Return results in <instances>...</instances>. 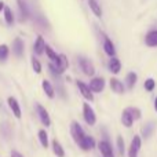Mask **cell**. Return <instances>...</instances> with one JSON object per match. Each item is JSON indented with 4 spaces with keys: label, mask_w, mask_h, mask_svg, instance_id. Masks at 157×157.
<instances>
[{
    "label": "cell",
    "mask_w": 157,
    "mask_h": 157,
    "mask_svg": "<svg viewBox=\"0 0 157 157\" xmlns=\"http://www.w3.org/2000/svg\"><path fill=\"white\" fill-rule=\"evenodd\" d=\"M128 109H130V112H131V114H132L134 120L141 119V112H139L138 108H128Z\"/></svg>",
    "instance_id": "30"
},
{
    "label": "cell",
    "mask_w": 157,
    "mask_h": 157,
    "mask_svg": "<svg viewBox=\"0 0 157 157\" xmlns=\"http://www.w3.org/2000/svg\"><path fill=\"white\" fill-rule=\"evenodd\" d=\"M44 51H46L47 57H48L50 59H51V62H52V63H57V62H58V55H57V52H55L54 50L51 48V47L47 46V44H46V50H44Z\"/></svg>",
    "instance_id": "23"
},
{
    "label": "cell",
    "mask_w": 157,
    "mask_h": 157,
    "mask_svg": "<svg viewBox=\"0 0 157 157\" xmlns=\"http://www.w3.org/2000/svg\"><path fill=\"white\" fill-rule=\"evenodd\" d=\"M156 87V81L153 80V78H147L146 81H145V88L147 90V91H153Z\"/></svg>",
    "instance_id": "27"
},
{
    "label": "cell",
    "mask_w": 157,
    "mask_h": 157,
    "mask_svg": "<svg viewBox=\"0 0 157 157\" xmlns=\"http://www.w3.org/2000/svg\"><path fill=\"white\" fill-rule=\"evenodd\" d=\"M103 50L105 52L109 55V57H113L116 54V50H114V46L112 43V40L109 37H105V41H103Z\"/></svg>",
    "instance_id": "16"
},
{
    "label": "cell",
    "mask_w": 157,
    "mask_h": 157,
    "mask_svg": "<svg viewBox=\"0 0 157 157\" xmlns=\"http://www.w3.org/2000/svg\"><path fill=\"white\" fill-rule=\"evenodd\" d=\"M7 103H8V106H10V109L13 110L14 116H15L17 119H19V117H21V108H19L18 101H17L15 98L10 97V98L7 99Z\"/></svg>",
    "instance_id": "10"
},
{
    "label": "cell",
    "mask_w": 157,
    "mask_h": 157,
    "mask_svg": "<svg viewBox=\"0 0 157 157\" xmlns=\"http://www.w3.org/2000/svg\"><path fill=\"white\" fill-rule=\"evenodd\" d=\"M32 66H33V71H35L36 73H40V72H41V65H40V62H39V61L36 59L35 57L32 58Z\"/></svg>",
    "instance_id": "28"
},
{
    "label": "cell",
    "mask_w": 157,
    "mask_h": 157,
    "mask_svg": "<svg viewBox=\"0 0 157 157\" xmlns=\"http://www.w3.org/2000/svg\"><path fill=\"white\" fill-rule=\"evenodd\" d=\"M11 157H24V156L19 152H17V150H13V152H11Z\"/></svg>",
    "instance_id": "33"
},
{
    "label": "cell",
    "mask_w": 157,
    "mask_h": 157,
    "mask_svg": "<svg viewBox=\"0 0 157 157\" xmlns=\"http://www.w3.org/2000/svg\"><path fill=\"white\" fill-rule=\"evenodd\" d=\"M98 149H99L101 155L103 157H114L113 156V149H112V145L108 141H101L98 144Z\"/></svg>",
    "instance_id": "7"
},
{
    "label": "cell",
    "mask_w": 157,
    "mask_h": 157,
    "mask_svg": "<svg viewBox=\"0 0 157 157\" xmlns=\"http://www.w3.org/2000/svg\"><path fill=\"white\" fill-rule=\"evenodd\" d=\"M109 69H110L112 73H119L120 71H121V63H120V61L117 59V58H112L110 62H109Z\"/></svg>",
    "instance_id": "19"
},
{
    "label": "cell",
    "mask_w": 157,
    "mask_h": 157,
    "mask_svg": "<svg viewBox=\"0 0 157 157\" xmlns=\"http://www.w3.org/2000/svg\"><path fill=\"white\" fill-rule=\"evenodd\" d=\"M150 132H152V124H147L146 127H144V130H142V134H144L145 138H147V136L150 135Z\"/></svg>",
    "instance_id": "32"
},
{
    "label": "cell",
    "mask_w": 157,
    "mask_h": 157,
    "mask_svg": "<svg viewBox=\"0 0 157 157\" xmlns=\"http://www.w3.org/2000/svg\"><path fill=\"white\" fill-rule=\"evenodd\" d=\"M52 152H54V155L57 157H63L65 156V150H63V147L61 146V144L57 141V139L52 141Z\"/></svg>",
    "instance_id": "20"
},
{
    "label": "cell",
    "mask_w": 157,
    "mask_h": 157,
    "mask_svg": "<svg viewBox=\"0 0 157 157\" xmlns=\"http://www.w3.org/2000/svg\"><path fill=\"white\" fill-rule=\"evenodd\" d=\"M77 86H78V90H80L81 95H83L87 101L92 102V101H94V95H92V91L90 90V87L87 86L86 83H83V81H77Z\"/></svg>",
    "instance_id": "9"
},
{
    "label": "cell",
    "mask_w": 157,
    "mask_h": 157,
    "mask_svg": "<svg viewBox=\"0 0 157 157\" xmlns=\"http://www.w3.org/2000/svg\"><path fill=\"white\" fill-rule=\"evenodd\" d=\"M36 108H37V113H39V117H40V121L43 123L46 127H50V124H51V119H50L48 112H47L40 103H37Z\"/></svg>",
    "instance_id": "8"
},
{
    "label": "cell",
    "mask_w": 157,
    "mask_h": 157,
    "mask_svg": "<svg viewBox=\"0 0 157 157\" xmlns=\"http://www.w3.org/2000/svg\"><path fill=\"white\" fill-rule=\"evenodd\" d=\"M8 52H10L8 47L6 46V44H2V46H0V61H2V62L8 58Z\"/></svg>",
    "instance_id": "26"
},
{
    "label": "cell",
    "mask_w": 157,
    "mask_h": 157,
    "mask_svg": "<svg viewBox=\"0 0 157 157\" xmlns=\"http://www.w3.org/2000/svg\"><path fill=\"white\" fill-rule=\"evenodd\" d=\"M117 149H119L120 155L124 153V139H123V136H117Z\"/></svg>",
    "instance_id": "29"
},
{
    "label": "cell",
    "mask_w": 157,
    "mask_h": 157,
    "mask_svg": "<svg viewBox=\"0 0 157 157\" xmlns=\"http://www.w3.org/2000/svg\"><path fill=\"white\" fill-rule=\"evenodd\" d=\"M78 65H80L81 71H83L86 75H88V76H92V75L95 73L94 65H92L91 61L87 59V58H84V57H80V58H78Z\"/></svg>",
    "instance_id": "5"
},
{
    "label": "cell",
    "mask_w": 157,
    "mask_h": 157,
    "mask_svg": "<svg viewBox=\"0 0 157 157\" xmlns=\"http://www.w3.org/2000/svg\"><path fill=\"white\" fill-rule=\"evenodd\" d=\"M33 48H35V54H37V55H41L44 52V50H46V41H44L43 36H40V35L37 36Z\"/></svg>",
    "instance_id": "12"
},
{
    "label": "cell",
    "mask_w": 157,
    "mask_h": 157,
    "mask_svg": "<svg viewBox=\"0 0 157 157\" xmlns=\"http://www.w3.org/2000/svg\"><path fill=\"white\" fill-rule=\"evenodd\" d=\"M4 19H6V22H7V25L14 24V15H13V11H11L10 7H4Z\"/></svg>",
    "instance_id": "25"
},
{
    "label": "cell",
    "mask_w": 157,
    "mask_h": 157,
    "mask_svg": "<svg viewBox=\"0 0 157 157\" xmlns=\"http://www.w3.org/2000/svg\"><path fill=\"white\" fill-rule=\"evenodd\" d=\"M78 146H80L83 150H91V149H94V147H95V141H94V138H92V136L86 135L83 138V141L78 144Z\"/></svg>",
    "instance_id": "11"
},
{
    "label": "cell",
    "mask_w": 157,
    "mask_h": 157,
    "mask_svg": "<svg viewBox=\"0 0 157 157\" xmlns=\"http://www.w3.org/2000/svg\"><path fill=\"white\" fill-rule=\"evenodd\" d=\"M18 3H19V7H21V15H22V18H25L28 15L26 6H25V3H22V0H18Z\"/></svg>",
    "instance_id": "31"
},
{
    "label": "cell",
    "mask_w": 157,
    "mask_h": 157,
    "mask_svg": "<svg viewBox=\"0 0 157 157\" xmlns=\"http://www.w3.org/2000/svg\"><path fill=\"white\" fill-rule=\"evenodd\" d=\"M83 116L88 125H94L95 121H97V116H95L94 110H92V108L88 103H83Z\"/></svg>",
    "instance_id": "3"
},
{
    "label": "cell",
    "mask_w": 157,
    "mask_h": 157,
    "mask_svg": "<svg viewBox=\"0 0 157 157\" xmlns=\"http://www.w3.org/2000/svg\"><path fill=\"white\" fill-rule=\"evenodd\" d=\"M68 66H69L68 57H66V55H63V54H61V55H58V62L57 63L50 62L48 68H50V71L52 72V75H54V76H59L61 73H63V72L68 69Z\"/></svg>",
    "instance_id": "1"
},
{
    "label": "cell",
    "mask_w": 157,
    "mask_h": 157,
    "mask_svg": "<svg viewBox=\"0 0 157 157\" xmlns=\"http://www.w3.org/2000/svg\"><path fill=\"white\" fill-rule=\"evenodd\" d=\"M88 6H90L92 13L95 14V17H98V18L102 17V8H101L99 3H98L97 0H88Z\"/></svg>",
    "instance_id": "17"
},
{
    "label": "cell",
    "mask_w": 157,
    "mask_h": 157,
    "mask_svg": "<svg viewBox=\"0 0 157 157\" xmlns=\"http://www.w3.org/2000/svg\"><path fill=\"white\" fill-rule=\"evenodd\" d=\"M4 7H6V6H4V3H3V2H0V11H2V10H4Z\"/></svg>",
    "instance_id": "34"
},
{
    "label": "cell",
    "mask_w": 157,
    "mask_h": 157,
    "mask_svg": "<svg viewBox=\"0 0 157 157\" xmlns=\"http://www.w3.org/2000/svg\"><path fill=\"white\" fill-rule=\"evenodd\" d=\"M90 90L92 92H101L105 88V80L102 77H94L91 81H90Z\"/></svg>",
    "instance_id": "6"
},
{
    "label": "cell",
    "mask_w": 157,
    "mask_h": 157,
    "mask_svg": "<svg viewBox=\"0 0 157 157\" xmlns=\"http://www.w3.org/2000/svg\"><path fill=\"white\" fill-rule=\"evenodd\" d=\"M145 43L149 47H157V30L147 32L146 37H145Z\"/></svg>",
    "instance_id": "13"
},
{
    "label": "cell",
    "mask_w": 157,
    "mask_h": 157,
    "mask_svg": "<svg viewBox=\"0 0 157 157\" xmlns=\"http://www.w3.org/2000/svg\"><path fill=\"white\" fill-rule=\"evenodd\" d=\"M155 109H156V112H157V98H156V101H155Z\"/></svg>",
    "instance_id": "35"
},
{
    "label": "cell",
    "mask_w": 157,
    "mask_h": 157,
    "mask_svg": "<svg viewBox=\"0 0 157 157\" xmlns=\"http://www.w3.org/2000/svg\"><path fill=\"white\" fill-rule=\"evenodd\" d=\"M13 50H14V52H15L17 57H21L22 52H24V41H22L19 37H17L15 40H14V43H13Z\"/></svg>",
    "instance_id": "18"
},
{
    "label": "cell",
    "mask_w": 157,
    "mask_h": 157,
    "mask_svg": "<svg viewBox=\"0 0 157 157\" xmlns=\"http://www.w3.org/2000/svg\"><path fill=\"white\" fill-rule=\"evenodd\" d=\"M141 146H142L141 136L135 135L134 136V139L131 141L130 149H128V157H138V152L141 150Z\"/></svg>",
    "instance_id": "4"
},
{
    "label": "cell",
    "mask_w": 157,
    "mask_h": 157,
    "mask_svg": "<svg viewBox=\"0 0 157 157\" xmlns=\"http://www.w3.org/2000/svg\"><path fill=\"white\" fill-rule=\"evenodd\" d=\"M41 86H43V90H44V92L47 94V97H48V98H54V95H55L54 87L51 86V83H50V81L44 80L43 83H41Z\"/></svg>",
    "instance_id": "21"
},
{
    "label": "cell",
    "mask_w": 157,
    "mask_h": 157,
    "mask_svg": "<svg viewBox=\"0 0 157 157\" xmlns=\"http://www.w3.org/2000/svg\"><path fill=\"white\" fill-rule=\"evenodd\" d=\"M39 141H40V144H41L43 147L48 146V135H47V132L44 130L39 131Z\"/></svg>",
    "instance_id": "24"
},
{
    "label": "cell",
    "mask_w": 157,
    "mask_h": 157,
    "mask_svg": "<svg viewBox=\"0 0 157 157\" xmlns=\"http://www.w3.org/2000/svg\"><path fill=\"white\" fill-rule=\"evenodd\" d=\"M110 88H112V91H114L116 94H123L125 90L123 83L120 80H117V78H110Z\"/></svg>",
    "instance_id": "15"
},
{
    "label": "cell",
    "mask_w": 157,
    "mask_h": 157,
    "mask_svg": "<svg viewBox=\"0 0 157 157\" xmlns=\"http://www.w3.org/2000/svg\"><path fill=\"white\" fill-rule=\"evenodd\" d=\"M121 123L125 125V127H131V125L134 124V117H132V114H131L130 109H125V110L123 112V114H121Z\"/></svg>",
    "instance_id": "14"
},
{
    "label": "cell",
    "mask_w": 157,
    "mask_h": 157,
    "mask_svg": "<svg viewBox=\"0 0 157 157\" xmlns=\"http://www.w3.org/2000/svg\"><path fill=\"white\" fill-rule=\"evenodd\" d=\"M136 80H138V76H136L135 72H130V73L127 75V78H125V81H127V87L128 88H132L134 86H135Z\"/></svg>",
    "instance_id": "22"
},
{
    "label": "cell",
    "mask_w": 157,
    "mask_h": 157,
    "mask_svg": "<svg viewBox=\"0 0 157 157\" xmlns=\"http://www.w3.org/2000/svg\"><path fill=\"white\" fill-rule=\"evenodd\" d=\"M71 134H72V136H73V139L76 141L77 145L80 144V142L83 141V138L86 136V132H84L83 127H81L77 121H73L71 124Z\"/></svg>",
    "instance_id": "2"
}]
</instances>
